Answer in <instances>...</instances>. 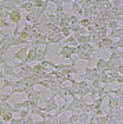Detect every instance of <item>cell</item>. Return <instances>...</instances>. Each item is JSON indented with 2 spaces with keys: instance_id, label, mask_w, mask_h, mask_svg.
<instances>
[{
  "instance_id": "1",
  "label": "cell",
  "mask_w": 123,
  "mask_h": 124,
  "mask_svg": "<svg viewBox=\"0 0 123 124\" xmlns=\"http://www.w3.org/2000/svg\"><path fill=\"white\" fill-rule=\"evenodd\" d=\"M58 46H60V48H61V51L58 53V55H60L62 59H72V58H73V54H76V47L64 44V43H61V44H58Z\"/></svg>"
},
{
  "instance_id": "2",
  "label": "cell",
  "mask_w": 123,
  "mask_h": 124,
  "mask_svg": "<svg viewBox=\"0 0 123 124\" xmlns=\"http://www.w3.org/2000/svg\"><path fill=\"white\" fill-rule=\"evenodd\" d=\"M31 43L28 46H25V47H21V48H18L15 53L13 54V59H18L19 62H24L25 59H26L28 57V53H29V50H31Z\"/></svg>"
},
{
  "instance_id": "3",
  "label": "cell",
  "mask_w": 123,
  "mask_h": 124,
  "mask_svg": "<svg viewBox=\"0 0 123 124\" xmlns=\"http://www.w3.org/2000/svg\"><path fill=\"white\" fill-rule=\"evenodd\" d=\"M21 19H22V14H21V8L19 7H15V8L10 13L9 15V21L11 23H14L15 26L17 25H19V22H21Z\"/></svg>"
},
{
  "instance_id": "4",
  "label": "cell",
  "mask_w": 123,
  "mask_h": 124,
  "mask_svg": "<svg viewBox=\"0 0 123 124\" xmlns=\"http://www.w3.org/2000/svg\"><path fill=\"white\" fill-rule=\"evenodd\" d=\"M15 70H17V69H15V65H9V63L1 65V72L6 75V77H7V76H13V77H15V79H17L18 73Z\"/></svg>"
},
{
  "instance_id": "5",
  "label": "cell",
  "mask_w": 123,
  "mask_h": 124,
  "mask_svg": "<svg viewBox=\"0 0 123 124\" xmlns=\"http://www.w3.org/2000/svg\"><path fill=\"white\" fill-rule=\"evenodd\" d=\"M48 54H50V46H46L43 50H40L39 53H37V55H36V62L37 63H42L43 61H46Z\"/></svg>"
},
{
  "instance_id": "6",
  "label": "cell",
  "mask_w": 123,
  "mask_h": 124,
  "mask_svg": "<svg viewBox=\"0 0 123 124\" xmlns=\"http://www.w3.org/2000/svg\"><path fill=\"white\" fill-rule=\"evenodd\" d=\"M70 10H72V13L75 15H83V13H84V10L82 8L79 0H75V1L70 3Z\"/></svg>"
},
{
  "instance_id": "7",
  "label": "cell",
  "mask_w": 123,
  "mask_h": 124,
  "mask_svg": "<svg viewBox=\"0 0 123 124\" xmlns=\"http://www.w3.org/2000/svg\"><path fill=\"white\" fill-rule=\"evenodd\" d=\"M55 97H57L55 94H51V95H50L47 99H46V106L51 108L54 112L57 110L58 108H60V106H58V103H57V101H55Z\"/></svg>"
},
{
  "instance_id": "8",
  "label": "cell",
  "mask_w": 123,
  "mask_h": 124,
  "mask_svg": "<svg viewBox=\"0 0 123 124\" xmlns=\"http://www.w3.org/2000/svg\"><path fill=\"white\" fill-rule=\"evenodd\" d=\"M76 57H78V59H80V61H86L88 65L93 63V54H90L88 51H86V50H84L83 53H80L79 55H76Z\"/></svg>"
},
{
  "instance_id": "9",
  "label": "cell",
  "mask_w": 123,
  "mask_h": 124,
  "mask_svg": "<svg viewBox=\"0 0 123 124\" xmlns=\"http://www.w3.org/2000/svg\"><path fill=\"white\" fill-rule=\"evenodd\" d=\"M19 8L25 10L28 14L32 13V11H33V8H35V6H33V0H25V1H22V4L19 6Z\"/></svg>"
},
{
  "instance_id": "10",
  "label": "cell",
  "mask_w": 123,
  "mask_h": 124,
  "mask_svg": "<svg viewBox=\"0 0 123 124\" xmlns=\"http://www.w3.org/2000/svg\"><path fill=\"white\" fill-rule=\"evenodd\" d=\"M96 70L98 72V73H101V72H104L105 70V68H106V61L104 59V58H100L98 61L96 62Z\"/></svg>"
},
{
  "instance_id": "11",
  "label": "cell",
  "mask_w": 123,
  "mask_h": 124,
  "mask_svg": "<svg viewBox=\"0 0 123 124\" xmlns=\"http://www.w3.org/2000/svg\"><path fill=\"white\" fill-rule=\"evenodd\" d=\"M28 99H31V101H35V102H39L42 99V91L39 90H35V91H32L29 95H28Z\"/></svg>"
},
{
  "instance_id": "12",
  "label": "cell",
  "mask_w": 123,
  "mask_h": 124,
  "mask_svg": "<svg viewBox=\"0 0 123 124\" xmlns=\"http://www.w3.org/2000/svg\"><path fill=\"white\" fill-rule=\"evenodd\" d=\"M114 44H115V40L112 39V37H105V39H102V46H104V48H106V50H111L112 47H114Z\"/></svg>"
},
{
  "instance_id": "13",
  "label": "cell",
  "mask_w": 123,
  "mask_h": 124,
  "mask_svg": "<svg viewBox=\"0 0 123 124\" xmlns=\"http://www.w3.org/2000/svg\"><path fill=\"white\" fill-rule=\"evenodd\" d=\"M109 37H118V40L119 39H122L123 37V28H118V29H114V31H111V33H109Z\"/></svg>"
},
{
  "instance_id": "14",
  "label": "cell",
  "mask_w": 123,
  "mask_h": 124,
  "mask_svg": "<svg viewBox=\"0 0 123 124\" xmlns=\"http://www.w3.org/2000/svg\"><path fill=\"white\" fill-rule=\"evenodd\" d=\"M13 88L14 87V81L13 80H10V79H4V80H1V87L0 88L1 90H4V88Z\"/></svg>"
},
{
  "instance_id": "15",
  "label": "cell",
  "mask_w": 123,
  "mask_h": 124,
  "mask_svg": "<svg viewBox=\"0 0 123 124\" xmlns=\"http://www.w3.org/2000/svg\"><path fill=\"white\" fill-rule=\"evenodd\" d=\"M0 117H1V121H4V123H10V121L14 119V113L7 112V113H4V115H0Z\"/></svg>"
},
{
  "instance_id": "16",
  "label": "cell",
  "mask_w": 123,
  "mask_h": 124,
  "mask_svg": "<svg viewBox=\"0 0 123 124\" xmlns=\"http://www.w3.org/2000/svg\"><path fill=\"white\" fill-rule=\"evenodd\" d=\"M106 90H108V85H101V87H98V88H97V95H98V98L105 97Z\"/></svg>"
},
{
  "instance_id": "17",
  "label": "cell",
  "mask_w": 123,
  "mask_h": 124,
  "mask_svg": "<svg viewBox=\"0 0 123 124\" xmlns=\"http://www.w3.org/2000/svg\"><path fill=\"white\" fill-rule=\"evenodd\" d=\"M88 120H90V113H82V115L79 116V123L82 124H87L88 123Z\"/></svg>"
},
{
  "instance_id": "18",
  "label": "cell",
  "mask_w": 123,
  "mask_h": 124,
  "mask_svg": "<svg viewBox=\"0 0 123 124\" xmlns=\"http://www.w3.org/2000/svg\"><path fill=\"white\" fill-rule=\"evenodd\" d=\"M22 93H25L26 94V88L25 87H14V88H11V97H13L14 94H22Z\"/></svg>"
},
{
  "instance_id": "19",
  "label": "cell",
  "mask_w": 123,
  "mask_h": 124,
  "mask_svg": "<svg viewBox=\"0 0 123 124\" xmlns=\"http://www.w3.org/2000/svg\"><path fill=\"white\" fill-rule=\"evenodd\" d=\"M79 25L82 28H86V29H87L88 26H91V22H90V19H88V18H83V19H80Z\"/></svg>"
},
{
  "instance_id": "20",
  "label": "cell",
  "mask_w": 123,
  "mask_h": 124,
  "mask_svg": "<svg viewBox=\"0 0 123 124\" xmlns=\"http://www.w3.org/2000/svg\"><path fill=\"white\" fill-rule=\"evenodd\" d=\"M11 25H13V23L10 22L9 19H0V29H1V31H3L4 28H10Z\"/></svg>"
},
{
  "instance_id": "21",
  "label": "cell",
  "mask_w": 123,
  "mask_h": 124,
  "mask_svg": "<svg viewBox=\"0 0 123 124\" xmlns=\"http://www.w3.org/2000/svg\"><path fill=\"white\" fill-rule=\"evenodd\" d=\"M60 124H69V116L66 113H62L60 116Z\"/></svg>"
},
{
  "instance_id": "22",
  "label": "cell",
  "mask_w": 123,
  "mask_h": 124,
  "mask_svg": "<svg viewBox=\"0 0 123 124\" xmlns=\"http://www.w3.org/2000/svg\"><path fill=\"white\" fill-rule=\"evenodd\" d=\"M18 115H19V117H21V119H28V117L31 116V112L28 110V109H22V110H19V113H18Z\"/></svg>"
},
{
  "instance_id": "23",
  "label": "cell",
  "mask_w": 123,
  "mask_h": 124,
  "mask_svg": "<svg viewBox=\"0 0 123 124\" xmlns=\"http://www.w3.org/2000/svg\"><path fill=\"white\" fill-rule=\"evenodd\" d=\"M80 19L78 17H76L75 14H70V19H69V23L70 25H79Z\"/></svg>"
},
{
  "instance_id": "24",
  "label": "cell",
  "mask_w": 123,
  "mask_h": 124,
  "mask_svg": "<svg viewBox=\"0 0 123 124\" xmlns=\"http://www.w3.org/2000/svg\"><path fill=\"white\" fill-rule=\"evenodd\" d=\"M9 15H10V11L4 8H0V19H9Z\"/></svg>"
},
{
  "instance_id": "25",
  "label": "cell",
  "mask_w": 123,
  "mask_h": 124,
  "mask_svg": "<svg viewBox=\"0 0 123 124\" xmlns=\"http://www.w3.org/2000/svg\"><path fill=\"white\" fill-rule=\"evenodd\" d=\"M42 65H43L44 68L50 66V68H53V69H55V66H57V63H54L53 61H48V59H46V61H43V62H42Z\"/></svg>"
},
{
  "instance_id": "26",
  "label": "cell",
  "mask_w": 123,
  "mask_h": 124,
  "mask_svg": "<svg viewBox=\"0 0 123 124\" xmlns=\"http://www.w3.org/2000/svg\"><path fill=\"white\" fill-rule=\"evenodd\" d=\"M88 87H90V83L86 81V80H82V81H79V88L78 90H86Z\"/></svg>"
},
{
  "instance_id": "27",
  "label": "cell",
  "mask_w": 123,
  "mask_h": 124,
  "mask_svg": "<svg viewBox=\"0 0 123 124\" xmlns=\"http://www.w3.org/2000/svg\"><path fill=\"white\" fill-rule=\"evenodd\" d=\"M75 123H79V115H72V113H70L69 124H75Z\"/></svg>"
},
{
  "instance_id": "28",
  "label": "cell",
  "mask_w": 123,
  "mask_h": 124,
  "mask_svg": "<svg viewBox=\"0 0 123 124\" xmlns=\"http://www.w3.org/2000/svg\"><path fill=\"white\" fill-rule=\"evenodd\" d=\"M118 25H119V22H118V21H115V19H112V21H109V22H108V28H109L111 31L118 29Z\"/></svg>"
},
{
  "instance_id": "29",
  "label": "cell",
  "mask_w": 123,
  "mask_h": 124,
  "mask_svg": "<svg viewBox=\"0 0 123 124\" xmlns=\"http://www.w3.org/2000/svg\"><path fill=\"white\" fill-rule=\"evenodd\" d=\"M84 50H86V51H88L90 54H94V53H96V50H97V48L91 44V43H90V44H84Z\"/></svg>"
},
{
  "instance_id": "30",
  "label": "cell",
  "mask_w": 123,
  "mask_h": 124,
  "mask_svg": "<svg viewBox=\"0 0 123 124\" xmlns=\"http://www.w3.org/2000/svg\"><path fill=\"white\" fill-rule=\"evenodd\" d=\"M19 37L29 41V40H31V33H29V32H25V31H21V35H19Z\"/></svg>"
},
{
  "instance_id": "31",
  "label": "cell",
  "mask_w": 123,
  "mask_h": 124,
  "mask_svg": "<svg viewBox=\"0 0 123 124\" xmlns=\"http://www.w3.org/2000/svg\"><path fill=\"white\" fill-rule=\"evenodd\" d=\"M22 31H25V32H29V33H32V32L35 31V26L32 25V23H25V26H24V29Z\"/></svg>"
},
{
  "instance_id": "32",
  "label": "cell",
  "mask_w": 123,
  "mask_h": 124,
  "mask_svg": "<svg viewBox=\"0 0 123 124\" xmlns=\"http://www.w3.org/2000/svg\"><path fill=\"white\" fill-rule=\"evenodd\" d=\"M0 101L1 102H9V99L11 98V94H4V93H1V95H0Z\"/></svg>"
},
{
  "instance_id": "33",
  "label": "cell",
  "mask_w": 123,
  "mask_h": 124,
  "mask_svg": "<svg viewBox=\"0 0 123 124\" xmlns=\"http://www.w3.org/2000/svg\"><path fill=\"white\" fill-rule=\"evenodd\" d=\"M90 87H94V88H98V87H101V81H100L98 79L93 80L91 83H90Z\"/></svg>"
},
{
  "instance_id": "34",
  "label": "cell",
  "mask_w": 123,
  "mask_h": 124,
  "mask_svg": "<svg viewBox=\"0 0 123 124\" xmlns=\"http://www.w3.org/2000/svg\"><path fill=\"white\" fill-rule=\"evenodd\" d=\"M94 46H96V48H97V50H102V48H104V46H102V40L100 39V37L97 39V41L94 43Z\"/></svg>"
},
{
  "instance_id": "35",
  "label": "cell",
  "mask_w": 123,
  "mask_h": 124,
  "mask_svg": "<svg viewBox=\"0 0 123 124\" xmlns=\"http://www.w3.org/2000/svg\"><path fill=\"white\" fill-rule=\"evenodd\" d=\"M40 85L42 87H44V88H50V85H51V81L50 80H42V83H40Z\"/></svg>"
},
{
  "instance_id": "36",
  "label": "cell",
  "mask_w": 123,
  "mask_h": 124,
  "mask_svg": "<svg viewBox=\"0 0 123 124\" xmlns=\"http://www.w3.org/2000/svg\"><path fill=\"white\" fill-rule=\"evenodd\" d=\"M115 120L118 121V124L120 123V121H123V116L120 115V112H119V110H116V112H115Z\"/></svg>"
},
{
  "instance_id": "37",
  "label": "cell",
  "mask_w": 123,
  "mask_h": 124,
  "mask_svg": "<svg viewBox=\"0 0 123 124\" xmlns=\"http://www.w3.org/2000/svg\"><path fill=\"white\" fill-rule=\"evenodd\" d=\"M13 106L15 108V109H18V110H22V108H24V103H22V102H15Z\"/></svg>"
},
{
  "instance_id": "38",
  "label": "cell",
  "mask_w": 123,
  "mask_h": 124,
  "mask_svg": "<svg viewBox=\"0 0 123 124\" xmlns=\"http://www.w3.org/2000/svg\"><path fill=\"white\" fill-rule=\"evenodd\" d=\"M116 83H118L119 85H123V76H120V75H119L118 80H116Z\"/></svg>"
},
{
  "instance_id": "39",
  "label": "cell",
  "mask_w": 123,
  "mask_h": 124,
  "mask_svg": "<svg viewBox=\"0 0 123 124\" xmlns=\"http://www.w3.org/2000/svg\"><path fill=\"white\" fill-rule=\"evenodd\" d=\"M0 63H1V65H6V63H7V59H6L4 57H1L0 58Z\"/></svg>"
},
{
  "instance_id": "40",
  "label": "cell",
  "mask_w": 123,
  "mask_h": 124,
  "mask_svg": "<svg viewBox=\"0 0 123 124\" xmlns=\"http://www.w3.org/2000/svg\"><path fill=\"white\" fill-rule=\"evenodd\" d=\"M118 73H119L120 76H123V65H122V66H119V68H118Z\"/></svg>"
},
{
  "instance_id": "41",
  "label": "cell",
  "mask_w": 123,
  "mask_h": 124,
  "mask_svg": "<svg viewBox=\"0 0 123 124\" xmlns=\"http://www.w3.org/2000/svg\"><path fill=\"white\" fill-rule=\"evenodd\" d=\"M9 124H17V119H15V117H14V119L11 120V121H10Z\"/></svg>"
},
{
  "instance_id": "42",
  "label": "cell",
  "mask_w": 123,
  "mask_h": 124,
  "mask_svg": "<svg viewBox=\"0 0 123 124\" xmlns=\"http://www.w3.org/2000/svg\"><path fill=\"white\" fill-rule=\"evenodd\" d=\"M119 112H120V115L123 116V109H120V110H119Z\"/></svg>"
},
{
  "instance_id": "43",
  "label": "cell",
  "mask_w": 123,
  "mask_h": 124,
  "mask_svg": "<svg viewBox=\"0 0 123 124\" xmlns=\"http://www.w3.org/2000/svg\"><path fill=\"white\" fill-rule=\"evenodd\" d=\"M0 124H4V121H1V123H0Z\"/></svg>"
}]
</instances>
